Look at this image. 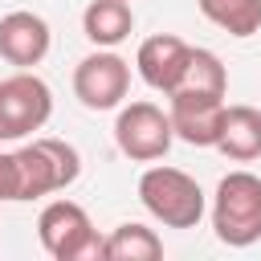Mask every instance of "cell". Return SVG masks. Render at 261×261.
Here are the masks:
<instances>
[{
	"mask_svg": "<svg viewBox=\"0 0 261 261\" xmlns=\"http://www.w3.org/2000/svg\"><path fill=\"white\" fill-rule=\"evenodd\" d=\"M12 155H16V171H20V200H41V196L65 192L82 175V155L65 139H33Z\"/></svg>",
	"mask_w": 261,
	"mask_h": 261,
	"instance_id": "277c9868",
	"label": "cell"
},
{
	"mask_svg": "<svg viewBox=\"0 0 261 261\" xmlns=\"http://www.w3.org/2000/svg\"><path fill=\"white\" fill-rule=\"evenodd\" d=\"M139 200L167 228H196L204 220V192L179 167H147L139 175Z\"/></svg>",
	"mask_w": 261,
	"mask_h": 261,
	"instance_id": "7a4b0ae2",
	"label": "cell"
},
{
	"mask_svg": "<svg viewBox=\"0 0 261 261\" xmlns=\"http://www.w3.org/2000/svg\"><path fill=\"white\" fill-rule=\"evenodd\" d=\"M135 29V12L130 0H90L82 12V33L98 45V49H114L130 37Z\"/></svg>",
	"mask_w": 261,
	"mask_h": 261,
	"instance_id": "7c38bea8",
	"label": "cell"
},
{
	"mask_svg": "<svg viewBox=\"0 0 261 261\" xmlns=\"http://www.w3.org/2000/svg\"><path fill=\"white\" fill-rule=\"evenodd\" d=\"M212 228L232 249H249L261 241V179L253 171H228L216 184Z\"/></svg>",
	"mask_w": 261,
	"mask_h": 261,
	"instance_id": "6da1fadb",
	"label": "cell"
},
{
	"mask_svg": "<svg viewBox=\"0 0 261 261\" xmlns=\"http://www.w3.org/2000/svg\"><path fill=\"white\" fill-rule=\"evenodd\" d=\"M171 139H175L171 118H167V110L155 106V102H130V106H122L118 118H114V143H118V151H122L126 159H135V163H155V159H163V155L171 151Z\"/></svg>",
	"mask_w": 261,
	"mask_h": 261,
	"instance_id": "8992f818",
	"label": "cell"
},
{
	"mask_svg": "<svg viewBox=\"0 0 261 261\" xmlns=\"http://www.w3.org/2000/svg\"><path fill=\"white\" fill-rule=\"evenodd\" d=\"M171 98V130L175 139L192 143V147H216V135H220V118H224V98H212V94H192V90H175L167 94Z\"/></svg>",
	"mask_w": 261,
	"mask_h": 261,
	"instance_id": "ba28073f",
	"label": "cell"
},
{
	"mask_svg": "<svg viewBox=\"0 0 261 261\" xmlns=\"http://www.w3.org/2000/svg\"><path fill=\"white\" fill-rule=\"evenodd\" d=\"M175 90L224 98V94H228V69H224V61H220L212 49H192V53H188V65H184V77H179ZM175 90H171V94H175Z\"/></svg>",
	"mask_w": 261,
	"mask_h": 261,
	"instance_id": "5bb4252c",
	"label": "cell"
},
{
	"mask_svg": "<svg viewBox=\"0 0 261 261\" xmlns=\"http://www.w3.org/2000/svg\"><path fill=\"white\" fill-rule=\"evenodd\" d=\"M53 45V33H49V20L29 12V8H16L8 16H0V57L16 69H33L45 61Z\"/></svg>",
	"mask_w": 261,
	"mask_h": 261,
	"instance_id": "9c48e42d",
	"label": "cell"
},
{
	"mask_svg": "<svg viewBox=\"0 0 261 261\" xmlns=\"http://www.w3.org/2000/svg\"><path fill=\"white\" fill-rule=\"evenodd\" d=\"M126 90H130V65L114 49H98L82 57L73 69V94L86 110H114L122 106Z\"/></svg>",
	"mask_w": 261,
	"mask_h": 261,
	"instance_id": "52a82bcc",
	"label": "cell"
},
{
	"mask_svg": "<svg viewBox=\"0 0 261 261\" xmlns=\"http://www.w3.org/2000/svg\"><path fill=\"white\" fill-rule=\"evenodd\" d=\"M163 257V241L155 237V228L147 224H118L106 241H102V261H159Z\"/></svg>",
	"mask_w": 261,
	"mask_h": 261,
	"instance_id": "4fadbf2b",
	"label": "cell"
},
{
	"mask_svg": "<svg viewBox=\"0 0 261 261\" xmlns=\"http://www.w3.org/2000/svg\"><path fill=\"white\" fill-rule=\"evenodd\" d=\"M196 4L228 37H253L261 29V0H196Z\"/></svg>",
	"mask_w": 261,
	"mask_h": 261,
	"instance_id": "9a60e30c",
	"label": "cell"
},
{
	"mask_svg": "<svg viewBox=\"0 0 261 261\" xmlns=\"http://www.w3.org/2000/svg\"><path fill=\"white\" fill-rule=\"evenodd\" d=\"M188 53H192L188 41H179V37H171V33H155V37H147V41L139 45V53H135L139 77H143L151 90L171 94V90L179 86V77H184Z\"/></svg>",
	"mask_w": 261,
	"mask_h": 261,
	"instance_id": "30bf717a",
	"label": "cell"
},
{
	"mask_svg": "<svg viewBox=\"0 0 261 261\" xmlns=\"http://www.w3.org/2000/svg\"><path fill=\"white\" fill-rule=\"evenodd\" d=\"M37 237L53 261H102L106 237H98V228L90 224V212L73 200L45 204L37 216Z\"/></svg>",
	"mask_w": 261,
	"mask_h": 261,
	"instance_id": "3957f363",
	"label": "cell"
},
{
	"mask_svg": "<svg viewBox=\"0 0 261 261\" xmlns=\"http://www.w3.org/2000/svg\"><path fill=\"white\" fill-rule=\"evenodd\" d=\"M20 200V171H16V155L0 151V204H16Z\"/></svg>",
	"mask_w": 261,
	"mask_h": 261,
	"instance_id": "2e32d148",
	"label": "cell"
},
{
	"mask_svg": "<svg viewBox=\"0 0 261 261\" xmlns=\"http://www.w3.org/2000/svg\"><path fill=\"white\" fill-rule=\"evenodd\" d=\"M49 114H53V90L33 69L0 77V143L29 139L49 122Z\"/></svg>",
	"mask_w": 261,
	"mask_h": 261,
	"instance_id": "5b68a950",
	"label": "cell"
},
{
	"mask_svg": "<svg viewBox=\"0 0 261 261\" xmlns=\"http://www.w3.org/2000/svg\"><path fill=\"white\" fill-rule=\"evenodd\" d=\"M216 151L228 155L232 163L261 159V110L257 106H224Z\"/></svg>",
	"mask_w": 261,
	"mask_h": 261,
	"instance_id": "8fae6325",
	"label": "cell"
}]
</instances>
